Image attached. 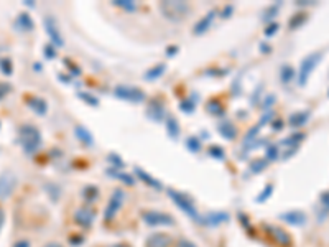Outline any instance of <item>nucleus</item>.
Masks as SVG:
<instances>
[{
    "label": "nucleus",
    "mask_w": 329,
    "mask_h": 247,
    "mask_svg": "<svg viewBox=\"0 0 329 247\" xmlns=\"http://www.w3.org/2000/svg\"><path fill=\"white\" fill-rule=\"evenodd\" d=\"M15 247H28V244H27V242H22V244H17Z\"/></svg>",
    "instance_id": "nucleus-23"
},
{
    "label": "nucleus",
    "mask_w": 329,
    "mask_h": 247,
    "mask_svg": "<svg viewBox=\"0 0 329 247\" xmlns=\"http://www.w3.org/2000/svg\"><path fill=\"white\" fill-rule=\"evenodd\" d=\"M18 27L22 28V30H31L33 28V22L30 20V17L27 15V13H20V17H18Z\"/></svg>",
    "instance_id": "nucleus-13"
},
{
    "label": "nucleus",
    "mask_w": 329,
    "mask_h": 247,
    "mask_svg": "<svg viewBox=\"0 0 329 247\" xmlns=\"http://www.w3.org/2000/svg\"><path fill=\"white\" fill-rule=\"evenodd\" d=\"M115 5L125 8V10H135V8H137V3L134 2H115Z\"/></svg>",
    "instance_id": "nucleus-17"
},
{
    "label": "nucleus",
    "mask_w": 329,
    "mask_h": 247,
    "mask_svg": "<svg viewBox=\"0 0 329 247\" xmlns=\"http://www.w3.org/2000/svg\"><path fill=\"white\" fill-rule=\"evenodd\" d=\"M45 30L50 35L51 40H53L55 45H59V46L63 45V38H61V35H59V28H58L56 22L51 17H46L45 18Z\"/></svg>",
    "instance_id": "nucleus-6"
},
{
    "label": "nucleus",
    "mask_w": 329,
    "mask_h": 247,
    "mask_svg": "<svg viewBox=\"0 0 329 247\" xmlns=\"http://www.w3.org/2000/svg\"><path fill=\"white\" fill-rule=\"evenodd\" d=\"M213 15H214V13H209V17L206 18V20H203V22L199 23V25L196 27V33H201L203 30H206V27H208V25H209V22L213 20Z\"/></svg>",
    "instance_id": "nucleus-16"
},
{
    "label": "nucleus",
    "mask_w": 329,
    "mask_h": 247,
    "mask_svg": "<svg viewBox=\"0 0 329 247\" xmlns=\"http://www.w3.org/2000/svg\"><path fill=\"white\" fill-rule=\"evenodd\" d=\"M46 247H61V246H59V244H48Z\"/></svg>",
    "instance_id": "nucleus-25"
},
{
    "label": "nucleus",
    "mask_w": 329,
    "mask_h": 247,
    "mask_svg": "<svg viewBox=\"0 0 329 247\" xmlns=\"http://www.w3.org/2000/svg\"><path fill=\"white\" fill-rule=\"evenodd\" d=\"M321 58H323L321 53H313V55H309L303 60L302 66H300V74H298V83L302 84V86L306 84L309 74L314 71V68H316L318 63L321 61Z\"/></svg>",
    "instance_id": "nucleus-2"
},
{
    "label": "nucleus",
    "mask_w": 329,
    "mask_h": 247,
    "mask_svg": "<svg viewBox=\"0 0 329 247\" xmlns=\"http://www.w3.org/2000/svg\"><path fill=\"white\" fill-rule=\"evenodd\" d=\"M125 199V194L124 191H120V189H115V193L112 194L110 201H109V206H107V211H106V219H110L112 216H115L117 210L122 206V203H124Z\"/></svg>",
    "instance_id": "nucleus-5"
},
{
    "label": "nucleus",
    "mask_w": 329,
    "mask_h": 247,
    "mask_svg": "<svg viewBox=\"0 0 329 247\" xmlns=\"http://www.w3.org/2000/svg\"><path fill=\"white\" fill-rule=\"evenodd\" d=\"M308 119H309L308 112H298V114H295V116H291L290 124H291V125H304Z\"/></svg>",
    "instance_id": "nucleus-12"
},
{
    "label": "nucleus",
    "mask_w": 329,
    "mask_h": 247,
    "mask_svg": "<svg viewBox=\"0 0 329 247\" xmlns=\"http://www.w3.org/2000/svg\"><path fill=\"white\" fill-rule=\"evenodd\" d=\"M109 247H127V246H124V244H114V246H109Z\"/></svg>",
    "instance_id": "nucleus-24"
},
{
    "label": "nucleus",
    "mask_w": 329,
    "mask_h": 247,
    "mask_svg": "<svg viewBox=\"0 0 329 247\" xmlns=\"http://www.w3.org/2000/svg\"><path fill=\"white\" fill-rule=\"evenodd\" d=\"M162 10L170 20H183L188 13V5L185 2H164L162 3Z\"/></svg>",
    "instance_id": "nucleus-3"
},
{
    "label": "nucleus",
    "mask_w": 329,
    "mask_h": 247,
    "mask_svg": "<svg viewBox=\"0 0 329 247\" xmlns=\"http://www.w3.org/2000/svg\"><path fill=\"white\" fill-rule=\"evenodd\" d=\"M163 66H158V69L157 71H153V73H148V78H155V76H158L160 73H163Z\"/></svg>",
    "instance_id": "nucleus-20"
},
{
    "label": "nucleus",
    "mask_w": 329,
    "mask_h": 247,
    "mask_svg": "<svg viewBox=\"0 0 329 247\" xmlns=\"http://www.w3.org/2000/svg\"><path fill=\"white\" fill-rule=\"evenodd\" d=\"M2 222H3V213L0 211V227H2Z\"/></svg>",
    "instance_id": "nucleus-22"
},
{
    "label": "nucleus",
    "mask_w": 329,
    "mask_h": 247,
    "mask_svg": "<svg viewBox=\"0 0 329 247\" xmlns=\"http://www.w3.org/2000/svg\"><path fill=\"white\" fill-rule=\"evenodd\" d=\"M295 71L290 68V66H285L283 69H281V79H283V83H290L291 78H293Z\"/></svg>",
    "instance_id": "nucleus-15"
},
{
    "label": "nucleus",
    "mask_w": 329,
    "mask_h": 247,
    "mask_svg": "<svg viewBox=\"0 0 329 247\" xmlns=\"http://www.w3.org/2000/svg\"><path fill=\"white\" fill-rule=\"evenodd\" d=\"M18 140H20V145L27 154H33V152L38 150L41 144V135L38 129H35L33 125H23L20 129V134H18Z\"/></svg>",
    "instance_id": "nucleus-1"
},
{
    "label": "nucleus",
    "mask_w": 329,
    "mask_h": 247,
    "mask_svg": "<svg viewBox=\"0 0 329 247\" xmlns=\"http://www.w3.org/2000/svg\"><path fill=\"white\" fill-rule=\"evenodd\" d=\"M13 186H15V178L10 173H3L0 177V196L2 198L8 196L13 191Z\"/></svg>",
    "instance_id": "nucleus-7"
},
{
    "label": "nucleus",
    "mask_w": 329,
    "mask_h": 247,
    "mask_svg": "<svg viewBox=\"0 0 329 247\" xmlns=\"http://www.w3.org/2000/svg\"><path fill=\"white\" fill-rule=\"evenodd\" d=\"M176 247H197L194 242H191V241H186V239H181L180 242H178V246Z\"/></svg>",
    "instance_id": "nucleus-18"
},
{
    "label": "nucleus",
    "mask_w": 329,
    "mask_h": 247,
    "mask_svg": "<svg viewBox=\"0 0 329 247\" xmlns=\"http://www.w3.org/2000/svg\"><path fill=\"white\" fill-rule=\"evenodd\" d=\"M117 96L119 97H124V99H129V101H143V94L137 91V89H130V88H117L115 89Z\"/></svg>",
    "instance_id": "nucleus-8"
},
{
    "label": "nucleus",
    "mask_w": 329,
    "mask_h": 247,
    "mask_svg": "<svg viewBox=\"0 0 329 247\" xmlns=\"http://www.w3.org/2000/svg\"><path fill=\"white\" fill-rule=\"evenodd\" d=\"M143 219L147 221V224L150 226H164V224H173V219L170 216L162 215L158 211H148L143 215Z\"/></svg>",
    "instance_id": "nucleus-4"
},
{
    "label": "nucleus",
    "mask_w": 329,
    "mask_h": 247,
    "mask_svg": "<svg viewBox=\"0 0 329 247\" xmlns=\"http://www.w3.org/2000/svg\"><path fill=\"white\" fill-rule=\"evenodd\" d=\"M7 91H8V88L5 86V84H0V99H2L3 96H5Z\"/></svg>",
    "instance_id": "nucleus-21"
},
{
    "label": "nucleus",
    "mask_w": 329,
    "mask_h": 247,
    "mask_svg": "<svg viewBox=\"0 0 329 247\" xmlns=\"http://www.w3.org/2000/svg\"><path fill=\"white\" fill-rule=\"evenodd\" d=\"M31 109H35L38 114H45L46 112V104L41 101V99H30Z\"/></svg>",
    "instance_id": "nucleus-14"
},
{
    "label": "nucleus",
    "mask_w": 329,
    "mask_h": 247,
    "mask_svg": "<svg viewBox=\"0 0 329 247\" xmlns=\"http://www.w3.org/2000/svg\"><path fill=\"white\" fill-rule=\"evenodd\" d=\"M171 196L175 198V203H176V204H180V206L188 213V215L192 216V217H196V211L192 210V206L190 204V201H188V199H185L183 196H180V194H175L173 191H171Z\"/></svg>",
    "instance_id": "nucleus-10"
},
{
    "label": "nucleus",
    "mask_w": 329,
    "mask_h": 247,
    "mask_svg": "<svg viewBox=\"0 0 329 247\" xmlns=\"http://www.w3.org/2000/svg\"><path fill=\"white\" fill-rule=\"evenodd\" d=\"M170 242H171V239L168 236H164V234H157V236H153V237H150V241H148V247H168L170 246Z\"/></svg>",
    "instance_id": "nucleus-9"
},
{
    "label": "nucleus",
    "mask_w": 329,
    "mask_h": 247,
    "mask_svg": "<svg viewBox=\"0 0 329 247\" xmlns=\"http://www.w3.org/2000/svg\"><path fill=\"white\" fill-rule=\"evenodd\" d=\"M321 203L324 204V206H326V210L329 211V191L321 194Z\"/></svg>",
    "instance_id": "nucleus-19"
},
{
    "label": "nucleus",
    "mask_w": 329,
    "mask_h": 247,
    "mask_svg": "<svg viewBox=\"0 0 329 247\" xmlns=\"http://www.w3.org/2000/svg\"><path fill=\"white\" fill-rule=\"evenodd\" d=\"M281 217H283L285 221H288V222H291V224H296V226H300V224H303L304 222V215L302 211H291V213H288V215H285Z\"/></svg>",
    "instance_id": "nucleus-11"
}]
</instances>
